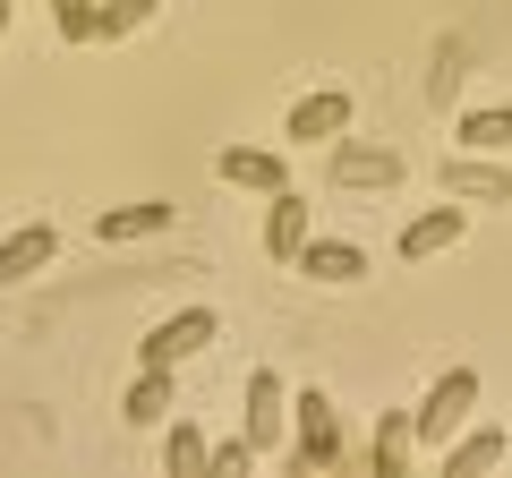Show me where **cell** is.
Listing matches in <instances>:
<instances>
[{"label":"cell","mask_w":512,"mask_h":478,"mask_svg":"<svg viewBox=\"0 0 512 478\" xmlns=\"http://www.w3.org/2000/svg\"><path fill=\"white\" fill-rule=\"evenodd\" d=\"M333 461H342V419H333L325 385H308V393H291V470L325 478Z\"/></svg>","instance_id":"1"},{"label":"cell","mask_w":512,"mask_h":478,"mask_svg":"<svg viewBox=\"0 0 512 478\" xmlns=\"http://www.w3.org/2000/svg\"><path fill=\"white\" fill-rule=\"evenodd\" d=\"M470 410H478V368H444L436 385H427V402L410 410V427H419L427 453H444V444L470 427Z\"/></svg>","instance_id":"2"},{"label":"cell","mask_w":512,"mask_h":478,"mask_svg":"<svg viewBox=\"0 0 512 478\" xmlns=\"http://www.w3.org/2000/svg\"><path fill=\"white\" fill-rule=\"evenodd\" d=\"M291 385H282L274 368H256L248 376V444H256V461H291Z\"/></svg>","instance_id":"3"},{"label":"cell","mask_w":512,"mask_h":478,"mask_svg":"<svg viewBox=\"0 0 512 478\" xmlns=\"http://www.w3.org/2000/svg\"><path fill=\"white\" fill-rule=\"evenodd\" d=\"M214 333H222V316H214V308H180V316H163V325L137 342V368H180V359H197Z\"/></svg>","instance_id":"4"},{"label":"cell","mask_w":512,"mask_h":478,"mask_svg":"<svg viewBox=\"0 0 512 478\" xmlns=\"http://www.w3.org/2000/svg\"><path fill=\"white\" fill-rule=\"evenodd\" d=\"M461 231H470V205H461V197H444V205H427L419 222H402L393 257H402V265H427V257H444V248H453Z\"/></svg>","instance_id":"5"},{"label":"cell","mask_w":512,"mask_h":478,"mask_svg":"<svg viewBox=\"0 0 512 478\" xmlns=\"http://www.w3.org/2000/svg\"><path fill=\"white\" fill-rule=\"evenodd\" d=\"M436 180H444V197H461V205H512V171L487 163V154H461V146H453Z\"/></svg>","instance_id":"6"},{"label":"cell","mask_w":512,"mask_h":478,"mask_svg":"<svg viewBox=\"0 0 512 478\" xmlns=\"http://www.w3.org/2000/svg\"><path fill=\"white\" fill-rule=\"evenodd\" d=\"M308 231H316L308 197H299V188H274V197H265V257H274V265H299Z\"/></svg>","instance_id":"7"},{"label":"cell","mask_w":512,"mask_h":478,"mask_svg":"<svg viewBox=\"0 0 512 478\" xmlns=\"http://www.w3.org/2000/svg\"><path fill=\"white\" fill-rule=\"evenodd\" d=\"M350 129V94L342 86H316L291 103V146H333V137Z\"/></svg>","instance_id":"8"},{"label":"cell","mask_w":512,"mask_h":478,"mask_svg":"<svg viewBox=\"0 0 512 478\" xmlns=\"http://www.w3.org/2000/svg\"><path fill=\"white\" fill-rule=\"evenodd\" d=\"M214 171L231 188H256V197H274V188H291V163H282L274 146H222L214 154Z\"/></svg>","instance_id":"9"},{"label":"cell","mask_w":512,"mask_h":478,"mask_svg":"<svg viewBox=\"0 0 512 478\" xmlns=\"http://www.w3.org/2000/svg\"><path fill=\"white\" fill-rule=\"evenodd\" d=\"M171 410H180V385H171V368H137L120 393V427H163Z\"/></svg>","instance_id":"10"},{"label":"cell","mask_w":512,"mask_h":478,"mask_svg":"<svg viewBox=\"0 0 512 478\" xmlns=\"http://www.w3.org/2000/svg\"><path fill=\"white\" fill-rule=\"evenodd\" d=\"M52 257H60V231H52V222H26V231H9V239H0V282L18 291V282H35Z\"/></svg>","instance_id":"11"},{"label":"cell","mask_w":512,"mask_h":478,"mask_svg":"<svg viewBox=\"0 0 512 478\" xmlns=\"http://www.w3.org/2000/svg\"><path fill=\"white\" fill-rule=\"evenodd\" d=\"M291 274H308V282H359V274H367V248H359V239H325V231H308V248H299Z\"/></svg>","instance_id":"12"},{"label":"cell","mask_w":512,"mask_h":478,"mask_svg":"<svg viewBox=\"0 0 512 478\" xmlns=\"http://www.w3.org/2000/svg\"><path fill=\"white\" fill-rule=\"evenodd\" d=\"M402 154L393 146H333V180L342 188H402Z\"/></svg>","instance_id":"13"},{"label":"cell","mask_w":512,"mask_h":478,"mask_svg":"<svg viewBox=\"0 0 512 478\" xmlns=\"http://www.w3.org/2000/svg\"><path fill=\"white\" fill-rule=\"evenodd\" d=\"M504 453H512V436H504V427H470V436H453V444H444V478H478V470H495Z\"/></svg>","instance_id":"14"},{"label":"cell","mask_w":512,"mask_h":478,"mask_svg":"<svg viewBox=\"0 0 512 478\" xmlns=\"http://www.w3.org/2000/svg\"><path fill=\"white\" fill-rule=\"evenodd\" d=\"M154 231H171V205L163 197H146V205H111V214H94V239H154Z\"/></svg>","instance_id":"15"},{"label":"cell","mask_w":512,"mask_h":478,"mask_svg":"<svg viewBox=\"0 0 512 478\" xmlns=\"http://www.w3.org/2000/svg\"><path fill=\"white\" fill-rule=\"evenodd\" d=\"M205 453H214V444H205V427L171 410V419H163V470H171V478H205Z\"/></svg>","instance_id":"16"},{"label":"cell","mask_w":512,"mask_h":478,"mask_svg":"<svg viewBox=\"0 0 512 478\" xmlns=\"http://www.w3.org/2000/svg\"><path fill=\"white\" fill-rule=\"evenodd\" d=\"M410 444H419L410 410H384V419H376V478H402L410 470Z\"/></svg>","instance_id":"17"},{"label":"cell","mask_w":512,"mask_h":478,"mask_svg":"<svg viewBox=\"0 0 512 478\" xmlns=\"http://www.w3.org/2000/svg\"><path fill=\"white\" fill-rule=\"evenodd\" d=\"M461 154H504L512 146V103H495V111H461Z\"/></svg>","instance_id":"18"},{"label":"cell","mask_w":512,"mask_h":478,"mask_svg":"<svg viewBox=\"0 0 512 478\" xmlns=\"http://www.w3.org/2000/svg\"><path fill=\"white\" fill-rule=\"evenodd\" d=\"M163 0H94V43H120V35H137V26L154 18Z\"/></svg>","instance_id":"19"},{"label":"cell","mask_w":512,"mask_h":478,"mask_svg":"<svg viewBox=\"0 0 512 478\" xmlns=\"http://www.w3.org/2000/svg\"><path fill=\"white\" fill-rule=\"evenodd\" d=\"M52 26L60 43H94V0H52Z\"/></svg>","instance_id":"20"},{"label":"cell","mask_w":512,"mask_h":478,"mask_svg":"<svg viewBox=\"0 0 512 478\" xmlns=\"http://www.w3.org/2000/svg\"><path fill=\"white\" fill-rule=\"evenodd\" d=\"M248 461H256V444H248V436H239V444H214V453H205V478H239Z\"/></svg>","instance_id":"21"},{"label":"cell","mask_w":512,"mask_h":478,"mask_svg":"<svg viewBox=\"0 0 512 478\" xmlns=\"http://www.w3.org/2000/svg\"><path fill=\"white\" fill-rule=\"evenodd\" d=\"M0 35H9V0H0Z\"/></svg>","instance_id":"22"}]
</instances>
